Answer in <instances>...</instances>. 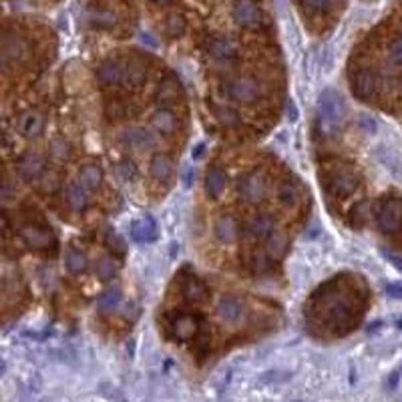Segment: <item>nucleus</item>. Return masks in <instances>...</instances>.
<instances>
[{
    "instance_id": "nucleus-1",
    "label": "nucleus",
    "mask_w": 402,
    "mask_h": 402,
    "mask_svg": "<svg viewBox=\"0 0 402 402\" xmlns=\"http://www.w3.org/2000/svg\"><path fill=\"white\" fill-rule=\"evenodd\" d=\"M344 117H346L344 99L334 91H324L316 105V119H318L320 131L324 135H336Z\"/></svg>"
},
{
    "instance_id": "nucleus-2",
    "label": "nucleus",
    "mask_w": 402,
    "mask_h": 402,
    "mask_svg": "<svg viewBox=\"0 0 402 402\" xmlns=\"http://www.w3.org/2000/svg\"><path fill=\"white\" fill-rule=\"evenodd\" d=\"M224 91L229 101H233L238 105H252L263 95V85L260 83V79H256L252 75H240V77L229 79Z\"/></svg>"
},
{
    "instance_id": "nucleus-3",
    "label": "nucleus",
    "mask_w": 402,
    "mask_h": 402,
    "mask_svg": "<svg viewBox=\"0 0 402 402\" xmlns=\"http://www.w3.org/2000/svg\"><path fill=\"white\" fill-rule=\"evenodd\" d=\"M31 51H33V47H31V40L26 36H22L17 31L4 33V38H2V65H4V69L24 61L31 54Z\"/></svg>"
},
{
    "instance_id": "nucleus-4",
    "label": "nucleus",
    "mask_w": 402,
    "mask_h": 402,
    "mask_svg": "<svg viewBox=\"0 0 402 402\" xmlns=\"http://www.w3.org/2000/svg\"><path fill=\"white\" fill-rule=\"evenodd\" d=\"M376 226L385 235H394L402 228V203L399 199L390 197L380 203L376 211Z\"/></svg>"
},
{
    "instance_id": "nucleus-5",
    "label": "nucleus",
    "mask_w": 402,
    "mask_h": 402,
    "mask_svg": "<svg viewBox=\"0 0 402 402\" xmlns=\"http://www.w3.org/2000/svg\"><path fill=\"white\" fill-rule=\"evenodd\" d=\"M268 192V181L263 177L262 171L254 169V171H247L240 177L238 181V195L247 201V203H258L265 197Z\"/></svg>"
},
{
    "instance_id": "nucleus-6",
    "label": "nucleus",
    "mask_w": 402,
    "mask_h": 402,
    "mask_svg": "<svg viewBox=\"0 0 402 402\" xmlns=\"http://www.w3.org/2000/svg\"><path fill=\"white\" fill-rule=\"evenodd\" d=\"M231 17L240 26H258L263 20L262 6L256 0H235L231 6Z\"/></svg>"
},
{
    "instance_id": "nucleus-7",
    "label": "nucleus",
    "mask_w": 402,
    "mask_h": 402,
    "mask_svg": "<svg viewBox=\"0 0 402 402\" xmlns=\"http://www.w3.org/2000/svg\"><path fill=\"white\" fill-rule=\"evenodd\" d=\"M206 51L215 63H231L238 56V42L229 35H213L206 45Z\"/></svg>"
},
{
    "instance_id": "nucleus-8",
    "label": "nucleus",
    "mask_w": 402,
    "mask_h": 402,
    "mask_svg": "<svg viewBox=\"0 0 402 402\" xmlns=\"http://www.w3.org/2000/svg\"><path fill=\"white\" fill-rule=\"evenodd\" d=\"M20 240L29 247L33 249H53L56 245V240H54V233L51 229L42 228V226H35V224H26L22 226L20 231H18Z\"/></svg>"
},
{
    "instance_id": "nucleus-9",
    "label": "nucleus",
    "mask_w": 402,
    "mask_h": 402,
    "mask_svg": "<svg viewBox=\"0 0 402 402\" xmlns=\"http://www.w3.org/2000/svg\"><path fill=\"white\" fill-rule=\"evenodd\" d=\"M47 169V161L40 153L36 151H26L18 157L17 173L24 179V181H36L45 175Z\"/></svg>"
},
{
    "instance_id": "nucleus-10",
    "label": "nucleus",
    "mask_w": 402,
    "mask_h": 402,
    "mask_svg": "<svg viewBox=\"0 0 402 402\" xmlns=\"http://www.w3.org/2000/svg\"><path fill=\"white\" fill-rule=\"evenodd\" d=\"M360 183V177L354 169L350 167H340L336 169L330 177H328V190L334 193V195H340V197H346L350 193L354 192Z\"/></svg>"
},
{
    "instance_id": "nucleus-11",
    "label": "nucleus",
    "mask_w": 402,
    "mask_h": 402,
    "mask_svg": "<svg viewBox=\"0 0 402 402\" xmlns=\"http://www.w3.org/2000/svg\"><path fill=\"white\" fill-rule=\"evenodd\" d=\"M97 81L101 87H119L125 83V63L117 59H107L97 69Z\"/></svg>"
},
{
    "instance_id": "nucleus-12",
    "label": "nucleus",
    "mask_w": 402,
    "mask_h": 402,
    "mask_svg": "<svg viewBox=\"0 0 402 402\" xmlns=\"http://www.w3.org/2000/svg\"><path fill=\"white\" fill-rule=\"evenodd\" d=\"M119 141H121L125 147L129 149H137V151H145L149 147L155 145V137L149 129L145 127H129V129H123L121 135H119Z\"/></svg>"
},
{
    "instance_id": "nucleus-13",
    "label": "nucleus",
    "mask_w": 402,
    "mask_h": 402,
    "mask_svg": "<svg viewBox=\"0 0 402 402\" xmlns=\"http://www.w3.org/2000/svg\"><path fill=\"white\" fill-rule=\"evenodd\" d=\"M378 91V79L376 75L370 69H360L356 70L354 79H352V93L354 97L362 99V101H368L376 95Z\"/></svg>"
},
{
    "instance_id": "nucleus-14",
    "label": "nucleus",
    "mask_w": 402,
    "mask_h": 402,
    "mask_svg": "<svg viewBox=\"0 0 402 402\" xmlns=\"http://www.w3.org/2000/svg\"><path fill=\"white\" fill-rule=\"evenodd\" d=\"M45 131V115L36 109L24 111L18 117V133L26 139H36Z\"/></svg>"
},
{
    "instance_id": "nucleus-15",
    "label": "nucleus",
    "mask_w": 402,
    "mask_h": 402,
    "mask_svg": "<svg viewBox=\"0 0 402 402\" xmlns=\"http://www.w3.org/2000/svg\"><path fill=\"white\" fill-rule=\"evenodd\" d=\"M88 24L99 31H111L119 24V15L109 6H91L87 13Z\"/></svg>"
},
{
    "instance_id": "nucleus-16",
    "label": "nucleus",
    "mask_w": 402,
    "mask_h": 402,
    "mask_svg": "<svg viewBox=\"0 0 402 402\" xmlns=\"http://www.w3.org/2000/svg\"><path fill=\"white\" fill-rule=\"evenodd\" d=\"M213 233L217 238V242L222 244H233L240 235V224L233 215L224 213L215 219V226H213Z\"/></svg>"
},
{
    "instance_id": "nucleus-17",
    "label": "nucleus",
    "mask_w": 402,
    "mask_h": 402,
    "mask_svg": "<svg viewBox=\"0 0 402 402\" xmlns=\"http://www.w3.org/2000/svg\"><path fill=\"white\" fill-rule=\"evenodd\" d=\"M217 316L228 324H238L244 318V302L229 294L222 296L217 302Z\"/></svg>"
},
{
    "instance_id": "nucleus-18",
    "label": "nucleus",
    "mask_w": 402,
    "mask_h": 402,
    "mask_svg": "<svg viewBox=\"0 0 402 402\" xmlns=\"http://www.w3.org/2000/svg\"><path fill=\"white\" fill-rule=\"evenodd\" d=\"M350 304L344 297H332L328 300L326 304V318H328V324L334 328H340V326H346L350 322Z\"/></svg>"
},
{
    "instance_id": "nucleus-19",
    "label": "nucleus",
    "mask_w": 402,
    "mask_h": 402,
    "mask_svg": "<svg viewBox=\"0 0 402 402\" xmlns=\"http://www.w3.org/2000/svg\"><path fill=\"white\" fill-rule=\"evenodd\" d=\"M199 330V318L193 314H177L171 320V332L179 340H192Z\"/></svg>"
},
{
    "instance_id": "nucleus-20",
    "label": "nucleus",
    "mask_w": 402,
    "mask_h": 402,
    "mask_svg": "<svg viewBox=\"0 0 402 402\" xmlns=\"http://www.w3.org/2000/svg\"><path fill=\"white\" fill-rule=\"evenodd\" d=\"M228 173H226V169L224 167H219V165H213L208 169V173H206V193H208V197L211 199H217L222 193L226 192V187H228Z\"/></svg>"
},
{
    "instance_id": "nucleus-21",
    "label": "nucleus",
    "mask_w": 402,
    "mask_h": 402,
    "mask_svg": "<svg viewBox=\"0 0 402 402\" xmlns=\"http://www.w3.org/2000/svg\"><path fill=\"white\" fill-rule=\"evenodd\" d=\"M247 233L254 238V240H265L268 235H272L274 231H276V222H274V217L272 215H268V213H258V215H254L249 222H247Z\"/></svg>"
},
{
    "instance_id": "nucleus-22",
    "label": "nucleus",
    "mask_w": 402,
    "mask_h": 402,
    "mask_svg": "<svg viewBox=\"0 0 402 402\" xmlns=\"http://www.w3.org/2000/svg\"><path fill=\"white\" fill-rule=\"evenodd\" d=\"M131 238L137 244H151L157 240V226L151 217H139L131 224Z\"/></svg>"
},
{
    "instance_id": "nucleus-23",
    "label": "nucleus",
    "mask_w": 402,
    "mask_h": 402,
    "mask_svg": "<svg viewBox=\"0 0 402 402\" xmlns=\"http://www.w3.org/2000/svg\"><path fill=\"white\" fill-rule=\"evenodd\" d=\"M149 175L157 183H167L173 175V161L163 153H155L149 163Z\"/></svg>"
},
{
    "instance_id": "nucleus-24",
    "label": "nucleus",
    "mask_w": 402,
    "mask_h": 402,
    "mask_svg": "<svg viewBox=\"0 0 402 402\" xmlns=\"http://www.w3.org/2000/svg\"><path fill=\"white\" fill-rule=\"evenodd\" d=\"M151 125H153V129L157 133L169 137V135H173L175 131H177L179 121H177V117H175V113L171 109H157L153 113V117H151Z\"/></svg>"
},
{
    "instance_id": "nucleus-25",
    "label": "nucleus",
    "mask_w": 402,
    "mask_h": 402,
    "mask_svg": "<svg viewBox=\"0 0 402 402\" xmlns=\"http://www.w3.org/2000/svg\"><path fill=\"white\" fill-rule=\"evenodd\" d=\"M88 190L85 185H81L79 181L77 183H70L65 192V199H67V206L70 210L81 213V211L87 210L88 206Z\"/></svg>"
},
{
    "instance_id": "nucleus-26",
    "label": "nucleus",
    "mask_w": 402,
    "mask_h": 402,
    "mask_svg": "<svg viewBox=\"0 0 402 402\" xmlns=\"http://www.w3.org/2000/svg\"><path fill=\"white\" fill-rule=\"evenodd\" d=\"M103 167L101 165H97V163H87V165H83L81 167V171H79V183L81 185H85L88 192H93V190H99L101 185H103Z\"/></svg>"
},
{
    "instance_id": "nucleus-27",
    "label": "nucleus",
    "mask_w": 402,
    "mask_h": 402,
    "mask_svg": "<svg viewBox=\"0 0 402 402\" xmlns=\"http://www.w3.org/2000/svg\"><path fill=\"white\" fill-rule=\"evenodd\" d=\"M183 297L190 302V304H201L208 300V288L201 280H197L195 276L187 278L183 281Z\"/></svg>"
},
{
    "instance_id": "nucleus-28",
    "label": "nucleus",
    "mask_w": 402,
    "mask_h": 402,
    "mask_svg": "<svg viewBox=\"0 0 402 402\" xmlns=\"http://www.w3.org/2000/svg\"><path fill=\"white\" fill-rule=\"evenodd\" d=\"M121 290L119 288H109L105 290L99 300H97V310L101 312V314H113V312H117L119 310V306H121Z\"/></svg>"
},
{
    "instance_id": "nucleus-29",
    "label": "nucleus",
    "mask_w": 402,
    "mask_h": 402,
    "mask_svg": "<svg viewBox=\"0 0 402 402\" xmlns=\"http://www.w3.org/2000/svg\"><path fill=\"white\" fill-rule=\"evenodd\" d=\"M288 252V238L280 233V231H274L272 235L265 238V254L272 258V260H281Z\"/></svg>"
},
{
    "instance_id": "nucleus-30",
    "label": "nucleus",
    "mask_w": 402,
    "mask_h": 402,
    "mask_svg": "<svg viewBox=\"0 0 402 402\" xmlns=\"http://www.w3.org/2000/svg\"><path fill=\"white\" fill-rule=\"evenodd\" d=\"M147 79V67L139 61H125V83L131 87H139Z\"/></svg>"
},
{
    "instance_id": "nucleus-31",
    "label": "nucleus",
    "mask_w": 402,
    "mask_h": 402,
    "mask_svg": "<svg viewBox=\"0 0 402 402\" xmlns=\"http://www.w3.org/2000/svg\"><path fill=\"white\" fill-rule=\"evenodd\" d=\"M67 270L75 276H81L88 270V258L83 249H77V247H70L67 252Z\"/></svg>"
},
{
    "instance_id": "nucleus-32",
    "label": "nucleus",
    "mask_w": 402,
    "mask_h": 402,
    "mask_svg": "<svg viewBox=\"0 0 402 402\" xmlns=\"http://www.w3.org/2000/svg\"><path fill=\"white\" fill-rule=\"evenodd\" d=\"M278 199H280L281 206L288 208V210L296 208L297 201H300V192H297L296 183L290 181V179H286L284 183H280V187H278Z\"/></svg>"
},
{
    "instance_id": "nucleus-33",
    "label": "nucleus",
    "mask_w": 402,
    "mask_h": 402,
    "mask_svg": "<svg viewBox=\"0 0 402 402\" xmlns=\"http://www.w3.org/2000/svg\"><path fill=\"white\" fill-rule=\"evenodd\" d=\"M185 26H187V22H185V17L181 13H171L169 17L165 18V24H163L165 35L169 38H179L185 33Z\"/></svg>"
},
{
    "instance_id": "nucleus-34",
    "label": "nucleus",
    "mask_w": 402,
    "mask_h": 402,
    "mask_svg": "<svg viewBox=\"0 0 402 402\" xmlns=\"http://www.w3.org/2000/svg\"><path fill=\"white\" fill-rule=\"evenodd\" d=\"M115 274H117V263H115V260L111 256H103V258L97 260V263H95V276L99 280H113Z\"/></svg>"
},
{
    "instance_id": "nucleus-35",
    "label": "nucleus",
    "mask_w": 402,
    "mask_h": 402,
    "mask_svg": "<svg viewBox=\"0 0 402 402\" xmlns=\"http://www.w3.org/2000/svg\"><path fill=\"white\" fill-rule=\"evenodd\" d=\"M215 117L219 119L222 125H226V127H238V125L242 123L240 113H235V111L229 109V107H215Z\"/></svg>"
},
{
    "instance_id": "nucleus-36",
    "label": "nucleus",
    "mask_w": 402,
    "mask_h": 402,
    "mask_svg": "<svg viewBox=\"0 0 402 402\" xmlns=\"http://www.w3.org/2000/svg\"><path fill=\"white\" fill-rule=\"evenodd\" d=\"M70 155V147L67 141L63 139H54L51 143V147H49V157L53 159V161H67Z\"/></svg>"
},
{
    "instance_id": "nucleus-37",
    "label": "nucleus",
    "mask_w": 402,
    "mask_h": 402,
    "mask_svg": "<svg viewBox=\"0 0 402 402\" xmlns=\"http://www.w3.org/2000/svg\"><path fill=\"white\" fill-rule=\"evenodd\" d=\"M117 173H119V177H123L125 181H133V179L139 177V169H137V165H135L131 159H121V161L117 163Z\"/></svg>"
},
{
    "instance_id": "nucleus-38",
    "label": "nucleus",
    "mask_w": 402,
    "mask_h": 402,
    "mask_svg": "<svg viewBox=\"0 0 402 402\" xmlns=\"http://www.w3.org/2000/svg\"><path fill=\"white\" fill-rule=\"evenodd\" d=\"M272 258L265 254H256V256H252V260H249V268H252V272L254 274H268L270 272V268H272Z\"/></svg>"
},
{
    "instance_id": "nucleus-39",
    "label": "nucleus",
    "mask_w": 402,
    "mask_h": 402,
    "mask_svg": "<svg viewBox=\"0 0 402 402\" xmlns=\"http://www.w3.org/2000/svg\"><path fill=\"white\" fill-rule=\"evenodd\" d=\"M388 59L394 67H402V35L394 36L388 42Z\"/></svg>"
},
{
    "instance_id": "nucleus-40",
    "label": "nucleus",
    "mask_w": 402,
    "mask_h": 402,
    "mask_svg": "<svg viewBox=\"0 0 402 402\" xmlns=\"http://www.w3.org/2000/svg\"><path fill=\"white\" fill-rule=\"evenodd\" d=\"M157 99L163 103H173L177 101V85L173 81H165L157 88Z\"/></svg>"
},
{
    "instance_id": "nucleus-41",
    "label": "nucleus",
    "mask_w": 402,
    "mask_h": 402,
    "mask_svg": "<svg viewBox=\"0 0 402 402\" xmlns=\"http://www.w3.org/2000/svg\"><path fill=\"white\" fill-rule=\"evenodd\" d=\"M304 8H308L310 13H328L336 4V0H300Z\"/></svg>"
},
{
    "instance_id": "nucleus-42",
    "label": "nucleus",
    "mask_w": 402,
    "mask_h": 402,
    "mask_svg": "<svg viewBox=\"0 0 402 402\" xmlns=\"http://www.w3.org/2000/svg\"><path fill=\"white\" fill-rule=\"evenodd\" d=\"M15 193H17V185H13L10 177H6L4 179V187H2V199L8 201L10 197H15Z\"/></svg>"
},
{
    "instance_id": "nucleus-43",
    "label": "nucleus",
    "mask_w": 402,
    "mask_h": 402,
    "mask_svg": "<svg viewBox=\"0 0 402 402\" xmlns=\"http://www.w3.org/2000/svg\"><path fill=\"white\" fill-rule=\"evenodd\" d=\"M386 294L402 300V284H388V286H386Z\"/></svg>"
},
{
    "instance_id": "nucleus-44",
    "label": "nucleus",
    "mask_w": 402,
    "mask_h": 402,
    "mask_svg": "<svg viewBox=\"0 0 402 402\" xmlns=\"http://www.w3.org/2000/svg\"><path fill=\"white\" fill-rule=\"evenodd\" d=\"M109 247H111V249H113V247H119V249H125V247H123V244H119V240H117V238H113V240H111V238H109Z\"/></svg>"
},
{
    "instance_id": "nucleus-45",
    "label": "nucleus",
    "mask_w": 402,
    "mask_h": 402,
    "mask_svg": "<svg viewBox=\"0 0 402 402\" xmlns=\"http://www.w3.org/2000/svg\"><path fill=\"white\" fill-rule=\"evenodd\" d=\"M155 4H169V2H173V0H153Z\"/></svg>"
},
{
    "instance_id": "nucleus-46",
    "label": "nucleus",
    "mask_w": 402,
    "mask_h": 402,
    "mask_svg": "<svg viewBox=\"0 0 402 402\" xmlns=\"http://www.w3.org/2000/svg\"><path fill=\"white\" fill-rule=\"evenodd\" d=\"M401 93H402V77H401Z\"/></svg>"
}]
</instances>
